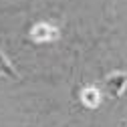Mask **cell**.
Wrapping results in <instances>:
<instances>
[{
    "label": "cell",
    "instance_id": "obj_1",
    "mask_svg": "<svg viewBox=\"0 0 127 127\" xmlns=\"http://www.w3.org/2000/svg\"><path fill=\"white\" fill-rule=\"evenodd\" d=\"M0 75H8V77H12V79H16V71L10 67V63L6 61V57H4L2 53H0Z\"/></svg>",
    "mask_w": 127,
    "mask_h": 127
}]
</instances>
